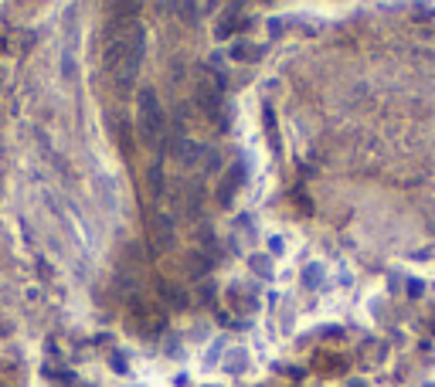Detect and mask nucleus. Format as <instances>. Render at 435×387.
<instances>
[{"mask_svg": "<svg viewBox=\"0 0 435 387\" xmlns=\"http://www.w3.org/2000/svg\"><path fill=\"white\" fill-rule=\"evenodd\" d=\"M140 62H143V35H140V28L113 21V28L106 31V72L113 75L119 92L133 88Z\"/></svg>", "mask_w": 435, "mask_h": 387, "instance_id": "1", "label": "nucleus"}, {"mask_svg": "<svg viewBox=\"0 0 435 387\" xmlns=\"http://www.w3.org/2000/svg\"><path fill=\"white\" fill-rule=\"evenodd\" d=\"M136 126H140V136L157 147L160 136H163V109H160L154 88H143L136 95Z\"/></svg>", "mask_w": 435, "mask_h": 387, "instance_id": "2", "label": "nucleus"}, {"mask_svg": "<svg viewBox=\"0 0 435 387\" xmlns=\"http://www.w3.org/2000/svg\"><path fill=\"white\" fill-rule=\"evenodd\" d=\"M241 177H245V167H241V163H235V167L225 173V180H221V187H218V204H221V207L232 204L235 191L241 187Z\"/></svg>", "mask_w": 435, "mask_h": 387, "instance_id": "3", "label": "nucleus"}, {"mask_svg": "<svg viewBox=\"0 0 435 387\" xmlns=\"http://www.w3.org/2000/svg\"><path fill=\"white\" fill-rule=\"evenodd\" d=\"M150 238H154V248H167L174 241V228H170V218H160V214H150Z\"/></svg>", "mask_w": 435, "mask_h": 387, "instance_id": "4", "label": "nucleus"}, {"mask_svg": "<svg viewBox=\"0 0 435 387\" xmlns=\"http://www.w3.org/2000/svg\"><path fill=\"white\" fill-rule=\"evenodd\" d=\"M160 296H167V303H170V306H184V303H187V296H184L177 285H170V282H163V285H160Z\"/></svg>", "mask_w": 435, "mask_h": 387, "instance_id": "5", "label": "nucleus"}, {"mask_svg": "<svg viewBox=\"0 0 435 387\" xmlns=\"http://www.w3.org/2000/svg\"><path fill=\"white\" fill-rule=\"evenodd\" d=\"M177 156H181L184 163L198 160V143H194V140H177Z\"/></svg>", "mask_w": 435, "mask_h": 387, "instance_id": "6", "label": "nucleus"}, {"mask_svg": "<svg viewBox=\"0 0 435 387\" xmlns=\"http://www.w3.org/2000/svg\"><path fill=\"white\" fill-rule=\"evenodd\" d=\"M252 269L259 272V275H266V279L272 275V265H269V258H266V255H252Z\"/></svg>", "mask_w": 435, "mask_h": 387, "instance_id": "7", "label": "nucleus"}]
</instances>
